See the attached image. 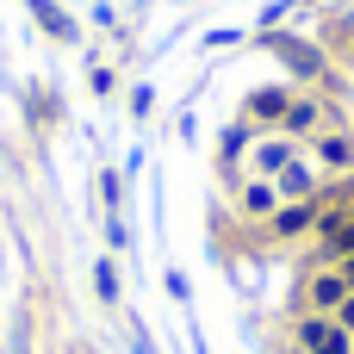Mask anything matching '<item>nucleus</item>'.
Returning a JSON list of instances; mask_svg holds the SVG:
<instances>
[{"instance_id": "f8f14e48", "label": "nucleus", "mask_w": 354, "mask_h": 354, "mask_svg": "<svg viewBox=\"0 0 354 354\" xmlns=\"http://www.w3.org/2000/svg\"><path fill=\"white\" fill-rule=\"evenodd\" d=\"M342 280H348V292H354V255H348V261H342Z\"/></svg>"}, {"instance_id": "423d86ee", "label": "nucleus", "mask_w": 354, "mask_h": 354, "mask_svg": "<svg viewBox=\"0 0 354 354\" xmlns=\"http://www.w3.org/2000/svg\"><path fill=\"white\" fill-rule=\"evenodd\" d=\"M317 162L336 168V174H348V168H354V143H348V137H336V131H324V137H317Z\"/></svg>"}, {"instance_id": "f03ea898", "label": "nucleus", "mask_w": 354, "mask_h": 354, "mask_svg": "<svg viewBox=\"0 0 354 354\" xmlns=\"http://www.w3.org/2000/svg\"><path fill=\"white\" fill-rule=\"evenodd\" d=\"M342 299H348L342 268H324V274H311V280H305V305H311V317H330Z\"/></svg>"}, {"instance_id": "9d476101", "label": "nucleus", "mask_w": 354, "mask_h": 354, "mask_svg": "<svg viewBox=\"0 0 354 354\" xmlns=\"http://www.w3.org/2000/svg\"><path fill=\"white\" fill-rule=\"evenodd\" d=\"M330 317H336V324H342V330H348V336H354V292H348V299H342V305H336V311H330Z\"/></svg>"}, {"instance_id": "0eeeda50", "label": "nucleus", "mask_w": 354, "mask_h": 354, "mask_svg": "<svg viewBox=\"0 0 354 354\" xmlns=\"http://www.w3.org/2000/svg\"><path fill=\"white\" fill-rule=\"evenodd\" d=\"M286 162H292V143H286V137H274V143L255 149V168H261V174H280Z\"/></svg>"}, {"instance_id": "9b49d317", "label": "nucleus", "mask_w": 354, "mask_h": 354, "mask_svg": "<svg viewBox=\"0 0 354 354\" xmlns=\"http://www.w3.org/2000/svg\"><path fill=\"white\" fill-rule=\"evenodd\" d=\"M93 280H100V299H112V292H118V274H112L106 261H100V274H93Z\"/></svg>"}, {"instance_id": "f257e3e1", "label": "nucleus", "mask_w": 354, "mask_h": 354, "mask_svg": "<svg viewBox=\"0 0 354 354\" xmlns=\"http://www.w3.org/2000/svg\"><path fill=\"white\" fill-rule=\"evenodd\" d=\"M299 342H305V354H354V336L336 317H305L299 324Z\"/></svg>"}, {"instance_id": "7ed1b4c3", "label": "nucleus", "mask_w": 354, "mask_h": 354, "mask_svg": "<svg viewBox=\"0 0 354 354\" xmlns=\"http://www.w3.org/2000/svg\"><path fill=\"white\" fill-rule=\"evenodd\" d=\"M305 230H317V205H311V199H286V205L268 218V236H280V243H292V236H305Z\"/></svg>"}, {"instance_id": "39448f33", "label": "nucleus", "mask_w": 354, "mask_h": 354, "mask_svg": "<svg viewBox=\"0 0 354 354\" xmlns=\"http://www.w3.org/2000/svg\"><path fill=\"white\" fill-rule=\"evenodd\" d=\"M243 212H249V218H274V212H280V187H274V180H249V187H243Z\"/></svg>"}, {"instance_id": "20e7f679", "label": "nucleus", "mask_w": 354, "mask_h": 354, "mask_svg": "<svg viewBox=\"0 0 354 354\" xmlns=\"http://www.w3.org/2000/svg\"><path fill=\"white\" fill-rule=\"evenodd\" d=\"M274 187H280V199H311V193H317V174H311L305 162H286Z\"/></svg>"}, {"instance_id": "6e6552de", "label": "nucleus", "mask_w": 354, "mask_h": 354, "mask_svg": "<svg viewBox=\"0 0 354 354\" xmlns=\"http://www.w3.org/2000/svg\"><path fill=\"white\" fill-rule=\"evenodd\" d=\"M311 124H317V106H311V100L286 106V131H311Z\"/></svg>"}, {"instance_id": "1a4fd4ad", "label": "nucleus", "mask_w": 354, "mask_h": 354, "mask_svg": "<svg viewBox=\"0 0 354 354\" xmlns=\"http://www.w3.org/2000/svg\"><path fill=\"white\" fill-rule=\"evenodd\" d=\"M255 112H268V118L286 112V93H255Z\"/></svg>"}]
</instances>
